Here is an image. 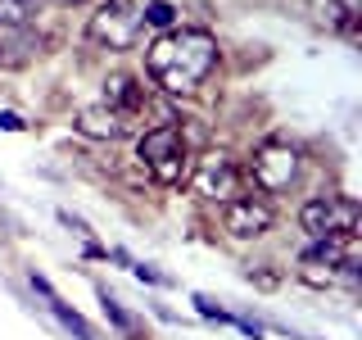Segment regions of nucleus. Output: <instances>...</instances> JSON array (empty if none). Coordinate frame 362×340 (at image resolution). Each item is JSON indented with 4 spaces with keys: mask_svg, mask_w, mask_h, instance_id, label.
Segmentation results:
<instances>
[{
    "mask_svg": "<svg viewBox=\"0 0 362 340\" xmlns=\"http://www.w3.org/2000/svg\"><path fill=\"white\" fill-rule=\"evenodd\" d=\"M145 68L168 96L186 100L204 86V77L218 68V41L209 32H195V28H177V32H163L150 50H145Z\"/></svg>",
    "mask_w": 362,
    "mask_h": 340,
    "instance_id": "nucleus-1",
    "label": "nucleus"
},
{
    "mask_svg": "<svg viewBox=\"0 0 362 340\" xmlns=\"http://www.w3.org/2000/svg\"><path fill=\"white\" fill-rule=\"evenodd\" d=\"M181 28V0H105L90 18V41L109 50H132L145 32H177Z\"/></svg>",
    "mask_w": 362,
    "mask_h": 340,
    "instance_id": "nucleus-2",
    "label": "nucleus"
},
{
    "mask_svg": "<svg viewBox=\"0 0 362 340\" xmlns=\"http://www.w3.org/2000/svg\"><path fill=\"white\" fill-rule=\"evenodd\" d=\"M136 154H141L145 173L163 186H177L181 177L190 173V141L177 123H163V128H150L136 141Z\"/></svg>",
    "mask_w": 362,
    "mask_h": 340,
    "instance_id": "nucleus-3",
    "label": "nucleus"
},
{
    "mask_svg": "<svg viewBox=\"0 0 362 340\" xmlns=\"http://www.w3.org/2000/svg\"><path fill=\"white\" fill-rule=\"evenodd\" d=\"M303 173V154L294 150L286 141H263L249 159V181H254L263 196H281V191H290L294 181Z\"/></svg>",
    "mask_w": 362,
    "mask_h": 340,
    "instance_id": "nucleus-4",
    "label": "nucleus"
},
{
    "mask_svg": "<svg viewBox=\"0 0 362 340\" xmlns=\"http://www.w3.org/2000/svg\"><path fill=\"white\" fill-rule=\"evenodd\" d=\"M190 196L204 200V204H226L231 196H240V168H235V159L226 150H209L199 154L195 164H190Z\"/></svg>",
    "mask_w": 362,
    "mask_h": 340,
    "instance_id": "nucleus-5",
    "label": "nucleus"
},
{
    "mask_svg": "<svg viewBox=\"0 0 362 340\" xmlns=\"http://www.w3.org/2000/svg\"><path fill=\"white\" fill-rule=\"evenodd\" d=\"M299 222H303V232H308L313 241L317 236H354L362 213H358V204L349 196H317V200L303 204Z\"/></svg>",
    "mask_w": 362,
    "mask_h": 340,
    "instance_id": "nucleus-6",
    "label": "nucleus"
},
{
    "mask_svg": "<svg viewBox=\"0 0 362 340\" xmlns=\"http://www.w3.org/2000/svg\"><path fill=\"white\" fill-rule=\"evenodd\" d=\"M222 222L235 241H254V236H263L267 227L276 222V209H272V200H263V196H231L226 209H222Z\"/></svg>",
    "mask_w": 362,
    "mask_h": 340,
    "instance_id": "nucleus-7",
    "label": "nucleus"
},
{
    "mask_svg": "<svg viewBox=\"0 0 362 340\" xmlns=\"http://www.w3.org/2000/svg\"><path fill=\"white\" fill-rule=\"evenodd\" d=\"M136 123H141V118L118 113V109H109V105H86V109H77V132L90 136V141H122V136L136 132Z\"/></svg>",
    "mask_w": 362,
    "mask_h": 340,
    "instance_id": "nucleus-8",
    "label": "nucleus"
},
{
    "mask_svg": "<svg viewBox=\"0 0 362 340\" xmlns=\"http://www.w3.org/2000/svg\"><path fill=\"white\" fill-rule=\"evenodd\" d=\"M37 50L41 37L32 32V23H5L0 28V68H23Z\"/></svg>",
    "mask_w": 362,
    "mask_h": 340,
    "instance_id": "nucleus-9",
    "label": "nucleus"
},
{
    "mask_svg": "<svg viewBox=\"0 0 362 340\" xmlns=\"http://www.w3.org/2000/svg\"><path fill=\"white\" fill-rule=\"evenodd\" d=\"M100 105H109V109H118V113H132V118H141V113H145V91H141V82H136L132 73H113L109 82H105V96H100Z\"/></svg>",
    "mask_w": 362,
    "mask_h": 340,
    "instance_id": "nucleus-10",
    "label": "nucleus"
},
{
    "mask_svg": "<svg viewBox=\"0 0 362 340\" xmlns=\"http://www.w3.org/2000/svg\"><path fill=\"white\" fill-rule=\"evenodd\" d=\"M28 281H32V290H37V295H41V300H45V304H50V313H54V317H59V322L68 327V332H77V336H82V340H95V332H90V327H86V317H82V313H77V309H68V304L59 300V295H54V286H50V281H45V277H37V272H32V277H28Z\"/></svg>",
    "mask_w": 362,
    "mask_h": 340,
    "instance_id": "nucleus-11",
    "label": "nucleus"
},
{
    "mask_svg": "<svg viewBox=\"0 0 362 340\" xmlns=\"http://www.w3.org/2000/svg\"><path fill=\"white\" fill-rule=\"evenodd\" d=\"M326 18H331L335 32L358 41V0H326Z\"/></svg>",
    "mask_w": 362,
    "mask_h": 340,
    "instance_id": "nucleus-12",
    "label": "nucleus"
},
{
    "mask_svg": "<svg viewBox=\"0 0 362 340\" xmlns=\"http://www.w3.org/2000/svg\"><path fill=\"white\" fill-rule=\"evenodd\" d=\"M41 9V0H0V28L5 23H32Z\"/></svg>",
    "mask_w": 362,
    "mask_h": 340,
    "instance_id": "nucleus-13",
    "label": "nucleus"
},
{
    "mask_svg": "<svg viewBox=\"0 0 362 340\" xmlns=\"http://www.w3.org/2000/svg\"><path fill=\"white\" fill-rule=\"evenodd\" d=\"M100 300H105V313H109V322L118 327V332H127V336H136V322H132V317H127V313L118 309V300H109V295H100Z\"/></svg>",
    "mask_w": 362,
    "mask_h": 340,
    "instance_id": "nucleus-14",
    "label": "nucleus"
},
{
    "mask_svg": "<svg viewBox=\"0 0 362 340\" xmlns=\"http://www.w3.org/2000/svg\"><path fill=\"white\" fill-rule=\"evenodd\" d=\"M0 128H5V132H18L23 118H18V113H0Z\"/></svg>",
    "mask_w": 362,
    "mask_h": 340,
    "instance_id": "nucleus-15",
    "label": "nucleus"
},
{
    "mask_svg": "<svg viewBox=\"0 0 362 340\" xmlns=\"http://www.w3.org/2000/svg\"><path fill=\"white\" fill-rule=\"evenodd\" d=\"M73 5H77V0H73Z\"/></svg>",
    "mask_w": 362,
    "mask_h": 340,
    "instance_id": "nucleus-16",
    "label": "nucleus"
}]
</instances>
